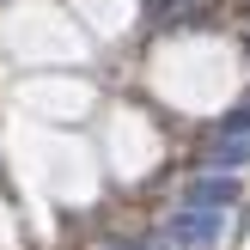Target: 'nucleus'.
<instances>
[{
  "label": "nucleus",
  "mask_w": 250,
  "mask_h": 250,
  "mask_svg": "<svg viewBox=\"0 0 250 250\" xmlns=\"http://www.w3.org/2000/svg\"><path fill=\"white\" fill-rule=\"evenodd\" d=\"M202 165H214V171H244V165H250V104H238V110L214 128Z\"/></svg>",
  "instance_id": "f03ea898"
},
{
  "label": "nucleus",
  "mask_w": 250,
  "mask_h": 250,
  "mask_svg": "<svg viewBox=\"0 0 250 250\" xmlns=\"http://www.w3.org/2000/svg\"><path fill=\"white\" fill-rule=\"evenodd\" d=\"M153 238L165 250H214L220 238H226V208H195L189 202V208H177Z\"/></svg>",
  "instance_id": "f257e3e1"
},
{
  "label": "nucleus",
  "mask_w": 250,
  "mask_h": 250,
  "mask_svg": "<svg viewBox=\"0 0 250 250\" xmlns=\"http://www.w3.org/2000/svg\"><path fill=\"white\" fill-rule=\"evenodd\" d=\"M183 202H195V208H232V202H238V171H214V165H202V177L183 189Z\"/></svg>",
  "instance_id": "7ed1b4c3"
},
{
  "label": "nucleus",
  "mask_w": 250,
  "mask_h": 250,
  "mask_svg": "<svg viewBox=\"0 0 250 250\" xmlns=\"http://www.w3.org/2000/svg\"><path fill=\"white\" fill-rule=\"evenodd\" d=\"M110 250H165V244H159V238H153V244H110Z\"/></svg>",
  "instance_id": "20e7f679"
}]
</instances>
